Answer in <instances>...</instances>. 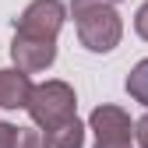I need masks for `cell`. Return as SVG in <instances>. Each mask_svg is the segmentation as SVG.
Returning <instances> with one entry per match:
<instances>
[{
    "label": "cell",
    "mask_w": 148,
    "mask_h": 148,
    "mask_svg": "<svg viewBox=\"0 0 148 148\" xmlns=\"http://www.w3.org/2000/svg\"><path fill=\"white\" fill-rule=\"evenodd\" d=\"M42 145L46 148H81L85 145V127H81V120L74 116L71 123H64V127H57V131L42 134Z\"/></svg>",
    "instance_id": "52a82bcc"
},
{
    "label": "cell",
    "mask_w": 148,
    "mask_h": 148,
    "mask_svg": "<svg viewBox=\"0 0 148 148\" xmlns=\"http://www.w3.org/2000/svg\"><path fill=\"white\" fill-rule=\"evenodd\" d=\"M28 95H32V81L28 74L21 71H0V109H25L28 106Z\"/></svg>",
    "instance_id": "8992f818"
},
{
    "label": "cell",
    "mask_w": 148,
    "mask_h": 148,
    "mask_svg": "<svg viewBox=\"0 0 148 148\" xmlns=\"http://www.w3.org/2000/svg\"><path fill=\"white\" fill-rule=\"evenodd\" d=\"M28 116L42 127V131H57V127L74 120V109H78V95L67 81H46V85H32L28 95Z\"/></svg>",
    "instance_id": "6da1fadb"
},
{
    "label": "cell",
    "mask_w": 148,
    "mask_h": 148,
    "mask_svg": "<svg viewBox=\"0 0 148 148\" xmlns=\"http://www.w3.org/2000/svg\"><path fill=\"white\" fill-rule=\"evenodd\" d=\"M14 148H46L42 145V134L32 131V127H25V131H18V145Z\"/></svg>",
    "instance_id": "9c48e42d"
},
{
    "label": "cell",
    "mask_w": 148,
    "mask_h": 148,
    "mask_svg": "<svg viewBox=\"0 0 148 148\" xmlns=\"http://www.w3.org/2000/svg\"><path fill=\"white\" fill-rule=\"evenodd\" d=\"M18 131H21V127L0 123V148H14V145H18Z\"/></svg>",
    "instance_id": "30bf717a"
},
{
    "label": "cell",
    "mask_w": 148,
    "mask_h": 148,
    "mask_svg": "<svg viewBox=\"0 0 148 148\" xmlns=\"http://www.w3.org/2000/svg\"><path fill=\"white\" fill-rule=\"evenodd\" d=\"M127 95L134 102H141V106H148V60H141L127 74Z\"/></svg>",
    "instance_id": "ba28073f"
},
{
    "label": "cell",
    "mask_w": 148,
    "mask_h": 148,
    "mask_svg": "<svg viewBox=\"0 0 148 148\" xmlns=\"http://www.w3.org/2000/svg\"><path fill=\"white\" fill-rule=\"evenodd\" d=\"M74 21H78V39L85 49L92 53H109L113 46H120V14L113 7H85V11H74Z\"/></svg>",
    "instance_id": "7a4b0ae2"
},
{
    "label": "cell",
    "mask_w": 148,
    "mask_h": 148,
    "mask_svg": "<svg viewBox=\"0 0 148 148\" xmlns=\"http://www.w3.org/2000/svg\"><path fill=\"white\" fill-rule=\"evenodd\" d=\"M11 60H14V71L39 74V71L53 67V60H57V46H53V42H39V39H25V35H14Z\"/></svg>",
    "instance_id": "5b68a950"
},
{
    "label": "cell",
    "mask_w": 148,
    "mask_h": 148,
    "mask_svg": "<svg viewBox=\"0 0 148 148\" xmlns=\"http://www.w3.org/2000/svg\"><path fill=\"white\" fill-rule=\"evenodd\" d=\"M134 32L148 42V4H141V11L134 14Z\"/></svg>",
    "instance_id": "8fae6325"
},
{
    "label": "cell",
    "mask_w": 148,
    "mask_h": 148,
    "mask_svg": "<svg viewBox=\"0 0 148 148\" xmlns=\"http://www.w3.org/2000/svg\"><path fill=\"white\" fill-rule=\"evenodd\" d=\"M88 127L95 131V148H131L134 123L120 106H99L88 116Z\"/></svg>",
    "instance_id": "277c9868"
},
{
    "label": "cell",
    "mask_w": 148,
    "mask_h": 148,
    "mask_svg": "<svg viewBox=\"0 0 148 148\" xmlns=\"http://www.w3.org/2000/svg\"><path fill=\"white\" fill-rule=\"evenodd\" d=\"M134 138H138V145H141V148H148V113L134 123Z\"/></svg>",
    "instance_id": "7c38bea8"
},
{
    "label": "cell",
    "mask_w": 148,
    "mask_h": 148,
    "mask_svg": "<svg viewBox=\"0 0 148 148\" xmlns=\"http://www.w3.org/2000/svg\"><path fill=\"white\" fill-rule=\"evenodd\" d=\"M64 4L60 0H32L21 11V18L14 21V35H25V39H39V42H57V32L64 25Z\"/></svg>",
    "instance_id": "3957f363"
},
{
    "label": "cell",
    "mask_w": 148,
    "mask_h": 148,
    "mask_svg": "<svg viewBox=\"0 0 148 148\" xmlns=\"http://www.w3.org/2000/svg\"><path fill=\"white\" fill-rule=\"evenodd\" d=\"M116 0H71L74 11H85V7H113Z\"/></svg>",
    "instance_id": "4fadbf2b"
}]
</instances>
